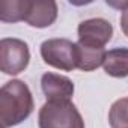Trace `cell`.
Here are the masks:
<instances>
[{
	"instance_id": "3957f363",
	"label": "cell",
	"mask_w": 128,
	"mask_h": 128,
	"mask_svg": "<svg viewBox=\"0 0 128 128\" xmlns=\"http://www.w3.org/2000/svg\"><path fill=\"white\" fill-rule=\"evenodd\" d=\"M41 57L47 65L62 71L77 68V44L65 38H53L41 44Z\"/></svg>"
},
{
	"instance_id": "52a82bcc",
	"label": "cell",
	"mask_w": 128,
	"mask_h": 128,
	"mask_svg": "<svg viewBox=\"0 0 128 128\" xmlns=\"http://www.w3.org/2000/svg\"><path fill=\"white\" fill-rule=\"evenodd\" d=\"M57 18V3L53 0H30L26 23L36 29L51 26Z\"/></svg>"
},
{
	"instance_id": "8fae6325",
	"label": "cell",
	"mask_w": 128,
	"mask_h": 128,
	"mask_svg": "<svg viewBox=\"0 0 128 128\" xmlns=\"http://www.w3.org/2000/svg\"><path fill=\"white\" fill-rule=\"evenodd\" d=\"M108 122L112 128H128V98H120L112 104Z\"/></svg>"
},
{
	"instance_id": "5b68a950",
	"label": "cell",
	"mask_w": 128,
	"mask_h": 128,
	"mask_svg": "<svg viewBox=\"0 0 128 128\" xmlns=\"http://www.w3.org/2000/svg\"><path fill=\"white\" fill-rule=\"evenodd\" d=\"M78 44L94 48H104L113 36V26L104 18H89L78 24Z\"/></svg>"
},
{
	"instance_id": "8992f818",
	"label": "cell",
	"mask_w": 128,
	"mask_h": 128,
	"mask_svg": "<svg viewBox=\"0 0 128 128\" xmlns=\"http://www.w3.org/2000/svg\"><path fill=\"white\" fill-rule=\"evenodd\" d=\"M41 89L47 101H71L74 95L72 80L54 72H45L41 77Z\"/></svg>"
},
{
	"instance_id": "6da1fadb",
	"label": "cell",
	"mask_w": 128,
	"mask_h": 128,
	"mask_svg": "<svg viewBox=\"0 0 128 128\" xmlns=\"http://www.w3.org/2000/svg\"><path fill=\"white\" fill-rule=\"evenodd\" d=\"M35 102L29 86L21 80H11L0 89V119L3 128L24 122L33 112Z\"/></svg>"
},
{
	"instance_id": "ba28073f",
	"label": "cell",
	"mask_w": 128,
	"mask_h": 128,
	"mask_svg": "<svg viewBox=\"0 0 128 128\" xmlns=\"http://www.w3.org/2000/svg\"><path fill=\"white\" fill-rule=\"evenodd\" d=\"M104 71L114 78L128 77V48L126 47H116L107 51L104 63Z\"/></svg>"
},
{
	"instance_id": "7c38bea8",
	"label": "cell",
	"mask_w": 128,
	"mask_h": 128,
	"mask_svg": "<svg viewBox=\"0 0 128 128\" xmlns=\"http://www.w3.org/2000/svg\"><path fill=\"white\" fill-rule=\"evenodd\" d=\"M120 29H122L124 35L128 36V8L122 11V15H120Z\"/></svg>"
},
{
	"instance_id": "277c9868",
	"label": "cell",
	"mask_w": 128,
	"mask_h": 128,
	"mask_svg": "<svg viewBox=\"0 0 128 128\" xmlns=\"http://www.w3.org/2000/svg\"><path fill=\"white\" fill-rule=\"evenodd\" d=\"M30 60L29 45L17 38H3L0 41V70L8 76L23 72Z\"/></svg>"
},
{
	"instance_id": "7a4b0ae2",
	"label": "cell",
	"mask_w": 128,
	"mask_h": 128,
	"mask_svg": "<svg viewBox=\"0 0 128 128\" xmlns=\"http://www.w3.org/2000/svg\"><path fill=\"white\" fill-rule=\"evenodd\" d=\"M39 128H84V120L71 101H47L38 113Z\"/></svg>"
},
{
	"instance_id": "9c48e42d",
	"label": "cell",
	"mask_w": 128,
	"mask_h": 128,
	"mask_svg": "<svg viewBox=\"0 0 128 128\" xmlns=\"http://www.w3.org/2000/svg\"><path fill=\"white\" fill-rule=\"evenodd\" d=\"M77 44V68L82 71H94L102 66L107 51L104 48L86 47L78 42Z\"/></svg>"
},
{
	"instance_id": "30bf717a",
	"label": "cell",
	"mask_w": 128,
	"mask_h": 128,
	"mask_svg": "<svg viewBox=\"0 0 128 128\" xmlns=\"http://www.w3.org/2000/svg\"><path fill=\"white\" fill-rule=\"evenodd\" d=\"M30 0H2L0 2V20L3 23L24 21Z\"/></svg>"
}]
</instances>
